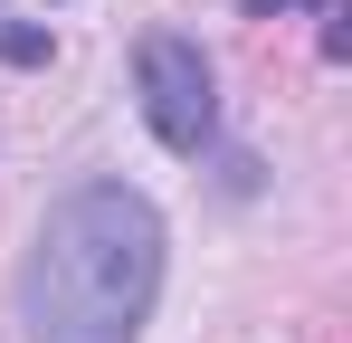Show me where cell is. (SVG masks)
I'll return each instance as SVG.
<instances>
[{
  "mask_svg": "<svg viewBox=\"0 0 352 343\" xmlns=\"http://www.w3.org/2000/svg\"><path fill=\"white\" fill-rule=\"evenodd\" d=\"M162 295V220L133 181H76L48 200L19 267L29 343H133Z\"/></svg>",
  "mask_w": 352,
  "mask_h": 343,
  "instance_id": "6da1fadb",
  "label": "cell"
},
{
  "mask_svg": "<svg viewBox=\"0 0 352 343\" xmlns=\"http://www.w3.org/2000/svg\"><path fill=\"white\" fill-rule=\"evenodd\" d=\"M133 86H143L153 143H172V153H200V143H210V124H219V76H210V57L190 48V39L153 29L143 57H133Z\"/></svg>",
  "mask_w": 352,
  "mask_h": 343,
  "instance_id": "7a4b0ae2",
  "label": "cell"
},
{
  "mask_svg": "<svg viewBox=\"0 0 352 343\" xmlns=\"http://www.w3.org/2000/svg\"><path fill=\"white\" fill-rule=\"evenodd\" d=\"M0 57L10 67H48V29H0Z\"/></svg>",
  "mask_w": 352,
  "mask_h": 343,
  "instance_id": "3957f363",
  "label": "cell"
},
{
  "mask_svg": "<svg viewBox=\"0 0 352 343\" xmlns=\"http://www.w3.org/2000/svg\"><path fill=\"white\" fill-rule=\"evenodd\" d=\"M276 10H324V0H248V19H276Z\"/></svg>",
  "mask_w": 352,
  "mask_h": 343,
  "instance_id": "277c9868",
  "label": "cell"
}]
</instances>
